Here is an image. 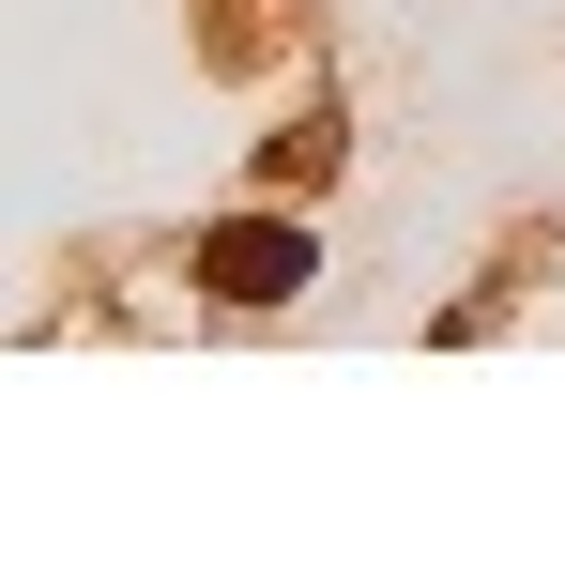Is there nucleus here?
Instances as JSON below:
<instances>
[{"label":"nucleus","instance_id":"1","mask_svg":"<svg viewBox=\"0 0 565 565\" xmlns=\"http://www.w3.org/2000/svg\"><path fill=\"white\" fill-rule=\"evenodd\" d=\"M199 276L230 290V306H276V290H306V230H276V214H230V230L199 245Z\"/></svg>","mask_w":565,"mask_h":565}]
</instances>
